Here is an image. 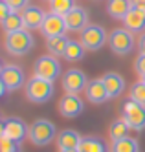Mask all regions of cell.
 Returning a JSON list of instances; mask_svg holds the SVG:
<instances>
[{"instance_id": "ba28073f", "label": "cell", "mask_w": 145, "mask_h": 152, "mask_svg": "<svg viewBox=\"0 0 145 152\" xmlns=\"http://www.w3.org/2000/svg\"><path fill=\"white\" fill-rule=\"evenodd\" d=\"M0 79L6 84L7 92H15L18 88L26 84V77H24V72L22 68H18L17 64H6L2 68V73H0Z\"/></svg>"}, {"instance_id": "9c48e42d", "label": "cell", "mask_w": 145, "mask_h": 152, "mask_svg": "<svg viewBox=\"0 0 145 152\" xmlns=\"http://www.w3.org/2000/svg\"><path fill=\"white\" fill-rule=\"evenodd\" d=\"M68 28H66V22H64V17L61 15H55V13H48L44 22L40 26V33L44 39H52V37H59V35H64Z\"/></svg>"}, {"instance_id": "ffe728a7", "label": "cell", "mask_w": 145, "mask_h": 152, "mask_svg": "<svg viewBox=\"0 0 145 152\" xmlns=\"http://www.w3.org/2000/svg\"><path fill=\"white\" fill-rule=\"evenodd\" d=\"M68 42H70V39L66 37V35L52 37V39H46V48L50 51V55H53V57H64V51H66Z\"/></svg>"}, {"instance_id": "8992f818", "label": "cell", "mask_w": 145, "mask_h": 152, "mask_svg": "<svg viewBox=\"0 0 145 152\" xmlns=\"http://www.w3.org/2000/svg\"><path fill=\"white\" fill-rule=\"evenodd\" d=\"M33 72H35L37 77L46 79V81H55L61 77V64L53 55H42L35 61V66H33Z\"/></svg>"}, {"instance_id": "f546056e", "label": "cell", "mask_w": 145, "mask_h": 152, "mask_svg": "<svg viewBox=\"0 0 145 152\" xmlns=\"http://www.w3.org/2000/svg\"><path fill=\"white\" fill-rule=\"evenodd\" d=\"M134 70H136V73L140 75V77H145V55H143V53H140V55L136 57Z\"/></svg>"}, {"instance_id": "f35d334b", "label": "cell", "mask_w": 145, "mask_h": 152, "mask_svg": "<svg viewBox=\"0 0 145 152\" xmlns=\"http://www.w3.org/2000/svg\"><path fill=\"white\" fill-rule=\"evenodd\" d=\"M143 13H145V9H143Z\"/></svg>"}, {"instance_id": "836d02e7", "label": "cell", "mask_w": 145, "mask_h": 152, "mask_svg": "<svg viewBox=\"0 0 145 152\" xmlns=\"http://www.w3.org/2000/svg\"><path fill=\"white\" fill-rule=\"evenodd\" d=\"M6 92H7V88H6V84L2 83V79H0V97H2Z\"/></svg>"}, {"instance_id": "7402d4cb", "label": "cell", "mask_w": 145, "mask_h": 152, "mask_svg": "<svg viewBox=\"0 0 145 152\" xmlns=\"http://www.w3.org/2000/svg\"><path fill=\"white\" fill-rule=\"evenodd\" d=\"M110 152H140V145L134 137H123L110 143Z\"/></svg>"}, {"instance_id": "e575fe53", "label": "cell", "mask_w": 145, "mask_h": 152, "mask_svg": "<svg viewBox=\"0 0 145 152\" xmlns=\"http://www.w3.org/2000/svg\"><path fill=\"white\" fill-rule=\"evenodd\" d=\"M0 137H4V123L0 121Z\"/></svg>"}, {"instance_id": "5b68a950", "label": "cell", "mask_w": 145, "mask_h": 152, "mask_svg": "<svg viewBox=\"0 0 145 152\" xmlns=\"http://www.w3.org/2000/svg\"><path fill=\"white\" fill-rule=\"evenodd\" d=\"M79 40L86 51H97L105 46V42H108V35H107L105 28L97 26V24H88L79 33Z\"/></svg>"}, {"instance_id": "4dcf8cb0", "label": "cell", "mask_w": 145, "mask_h": 152, "mask_svg": "<svg viewBox=\"0 0 145 152\" xmlns=\"http://www.w3.org/2000/svg\"><path fill=\"white\" fill-rule=\"evenodd\" d=\"M11 13V7L6 4V0H0V24L7 18V15Z\"/></svg>"}, {"instance_id": "9a60e30c", "label": "cell", "mask_w": 145, "mask_h": 152, "mask_svg": "<svg viewBox=\"0 0 145 152\" xmlns=\"http://www.w3.org/2000/svg\"><path fill=\"white\" fill-rule=\"evenodd\" d=\"M101 81H103L105 88H107V92H108V99L119 97L121 94H123V90H125V79L121 77L119 73H116V72L105 73L103 77H101Z\"/></svg>"}, {"instance_id": "603a6c76", "label": "cell", "mask_w": 145, "mask_h": 152, "mask_svg": "<svg viewBox=\"0 0 145 152\" xmlns=\"http://www.w3.org/2000/svg\"><path fill=\"white\" fill-rule=\"evenodd\" d=\"M85 46L81 44V40H72L68 42V46H66V51H64V57L66 61H70V62H75V61H81L85 57Z\"/></svg>"}, {"instance_id": "74e56055", "label": "cell", "mask_w": 145, "mask_h": 152, "mask_svg": "<svg viewBox=\"0 0 145 152\" xmlns=\"http://www.w3.org/2000/svg\"><path fill=\"white\" fill-rule=\"evenodd\" d=\"M0 73H2V66H0Z\"/></svg>"}, {"instance_id": "8fae6325", "label": "cell", "mask_w": 145, "mask_h": 152, "mask_svg": "<svg viewBox=\"0 0 145 152\" xmlns=\"http://www.w3.org/2000/svg\"><path fill=\"white\" fill-rule=\"evenodd\" d=\"M86 75L81 72V70H75V68H70L63 75V86L66 94H79L83 90H86Z\"/></svg>"}, {"instance_id": "d590c367", "label": "cell", "mask_w": 145, "mask_h": 152, "mask_svg": "<svg viewBox=\"0 0 145 152\" xmlns=\"http://www.w3.org/2000/svg\"><path fill=\"white\" fill-rule=\"evenodd\" d=\"M59 152H81L79 148H68V150H59Z\"/></svg>"}, {"instance_id": "2e32d148", "label": "cell", "mask_w": 145, "mask_h": 152, "mask_svg": "<svg viewBox=\"0 0 145 152\" xmlns=\"http://www.w3.org/2000/svg\"><path fill=\"white\" fill-rule=\"evenodd\" d=\"M123 24L130 33H143V29H145V13H143V9H138V7L132 6V9L123 18Z\"/></svg>"}, {"instance_id": "52a82bcc", "label": "cell", "mask_w": 145, "mask_h": 152, "mask_svg": "<svg viewBox=\"0 0 145 152\" xmlns=\"http://www.w3.org/2000/svg\"><path fill=\"white\" fill-rule=\"evenodd\" d=\"M123 117L125 121L129 123V126L132 130H141L145 128V106L140 104V103H134L132 99H129L125 104H123Z\"/></svg>"}, {"instance_id": "d6986e66", "label": "cell", "mask_w": 145, "mask_h": 152, "mask_svg": "<svg viewBox=\"0 0 145 152\" xmlns=\"http://www.w3.org/2000/svg\"><path fill=\"white\" fill-rule=\"evenodd\" d=\"M81 136L79 132H75V130H64L57 136V147L59 150H68V148H79L81 145Z\"/></svg>"}, {"instance_id": "277c9868", "label": "cell", "mask_w": 145, "mask_h": 152, "mask_svg": "<svg viewBox=\"0 0 145 152\" xmlns=\"http://www.w3.org/2000/svg\"><path fill=\"white\" fill-rule=\"evenodd\" d=\"M55 136H57V128H55V125L52 121H48V119H37V121L29 126V134H28L29 141L35 147L50 145L55 139Z\"/></svg>"}, {"instance_id": "4316f807", "label": "cell", "mask_w": 145, "mask_h": 152, "mask_svg": "<svg viewBox=\"0 0 145 152\" xmlns=\"http://www.w3.org/2000/svg\"><path fill=\"white\" fill-rule=\"evenodd\" d=\"M129 95H130V99L134 101V103H140V104L145 106V83H143V81L134 83V84L130 86Z\"/></svg>"}, {"instance_id": "30bf717a", "label": "cell", "mask_w": 145, "mask_h": 152, "mask_svg": "<svg viewBox=\"0 0 145 152\" xmlns=\"http://www.w3.org/2000/svg\"><path fill=\"white\" fill-rule=\"evenodd\" d=\"M57 108H59L61 115L72 119V117H77L79 114H83L85 103H83V99L79 97V94H66L63 99L59 101V106Z\"/></svg>"}, {"instance_id": "ac0fdd59", "label": "cell", "mask_w": 145, "mask_h": 152, "mask_svg": "<svg viewBox=\"0 0 145 152\" xmlns=\"http://www.w3.org/2000/svg\"><path fill=\"white\" fill-rule=\"evenodd\" d=\"M130 9H132V0H108L107 2V13L116 20H123Z\"/></svg>"}, {"instance_id": "f1b7e54d", "label": "cell", "mask_w": 145, "mask_h": 152, "mask_svg": "<svg viewBox=\"0 0 145 152\" xmlns=\"http://www.w3.org/2000/svg\"><path fill=\"white\" fill-rule=\"evenodd\" d=\"M6 4L11 7V11L20 13L24 7H28V6H29V0H6Z\"/></svg>"}, {"instance_id": "6da1fadb", "label": "cell", "mask_w": 145, "mask_h": 152, "mask_svg": "<svg viewBox=\"0 0 145 152\" xmlns=\"http://www.w3.org/2000/svg\"><path fill=\"white\" fill-rule=\"evenodd\" d=\"M6 51L13 57H22L28 55L35 46L33 35L28 29H20V31H13V33H6V40H4Z\"/></svg>"}, {"instance_id": "e0dca14e", "label": "cell", "mask_w": 145, "mask_h": 152, "mask_svg": "<svg viewBox=\"0 0 145 152\" xmlns=\"http://www.w3.org/2000/svg\"><path fill=\"white\" fill-rule=\"evenodd\" d=\"M85 94H86V99L90 103H94V104H101V103H105L108 99V92H107L101 79H96V81L88 83Z\"/></svg>"}, {"instance_id": "83f0119b", "label": "cell", "mask_w": 145, "mask_h": 152, "mask_svg": "<svg viewBox=\"0 0 145 152\" xmlns=\"http://www.w3.org/2000/svg\"><path fill=\"white\" fill-rule=\"evenodd\" d=\"M0 152H18V143H15L7 136L0 137Z\"/></svg>"}, {"instance_id": "d4e9b609", "label": "cell", "mask_w": 145, "mask_h": 152, "mask_svg": "<svg viewBox=\"0 0 145 152\" xmlns=\"http://www.w3.org/2000/svg\"><path fill=\"white\" fill-rule=\"evenodd\" d=\"M79 150L81 152H110L108 147L99 137H83Z\"/></svg>"}, {"instance_id": "1f68e13d", "label": "cell", "mask_w": 145, "mask_h": 152, "mask_svg": "<svg viewBox=\"0 0 145 152\" xmlns=\"http://www.w3.org/2000/svg\"><path fill=\"white\" fill-rule=\"evenodd\" d=\"M138 50H140V53H143V55H145V31L140 35V40H138Z\"/></svg>"}, {"instance_id": "5bb4252c", "label": "cell", "mask_w": 145, "mask_h": 152, "mask_svg": "<svg viewBox=\"0 0 145 152\" xmlns=\"http://www.w3.org/2000/svg\"><path fill=\"white\" fill-rule=\"evenodd\" d=\"M20 15H22V20H24L26 29H40L44 18H46V13L39 6H33V4H29L28 7L22 9Z\"/></svg>"}, {"instance_id": "484cf974", "label": "cell", "mask_w": 145, "mask_h": 152, "mask_svg": "<svg viewBox=\"0 0 145 152\" xmlns=\"http://www.w3.org/2000/svg\"><path fill=\"white\" fill-rule=\"evenodd\" d=\"M72 7H75L74 0H50V13L64 17Z\"/></svg>"}, {"instance_id": "7a4b0ae2", "label": "cell", "mask_w": 145, "mask_h": 152, "mask_svg": "<svg viewBox=\"0 0 145 152\" xmlns=\"http://www.w3.org/2000/svg\"><path fill=\"white\" fill-rule=\"evenodd\" d=\"M24 90H26V97L31 101V103H37V104H42L50 101L53 97V83L52 81H46V79H40L37 75H33L29 81H26L24 84Z\"/></svg>"}, {"instance_id": "4fadbf2b", "label": "cell", "mask_w": 145, "mask_h": 152, "mask_svg": "<svg viewBox=\"0 0 145 152\" xmlns=\"http://www.w3.org/2000/svg\"><path fill=\"white\" fill-rule=\"evenodd\" d=\"M64 22H66V28L68 31H81L88 26V13L86 9L81 7V6H75L72 7L68 13L64 15Z\"/></svg>"}, {"instance_id": "cb8c5ba5", "label": "cell", "mask_w": 145, "mask_h": 152, "mask_svg": "<svg viewBox=\"0 0 145 152\" xmlns=\"http://www.w3.org/2000/svg\"><path fill=\"white\" fill-rule=\"evenodd\" d=\"M0 26H2V29L6 31V33H13V31L26 29V28H24V20H22V15L17 13V11H11V13L7 15V18H6Z\"/></svg>"}, {"instance_id": "3957f363", "label": "cell", "mask_w": 145, "mask_h": 152, "mask_svg": "<svg viewBox=\"0 0 145 152\" xmlns=\"http://www.w3.org/2000/svg\"><path fill=\"white\" fill-rule=\"evenodd\" d=\"M138 42H134V35L130 33L127 28H118V29H112L108 35V48L112 53L116 55H130L134 51V46Z\"/></svg>"}, {"instance_id": "d6a6232c", "label": "cell", "mask_w": 145, "mask_h": 152, "mask_svg": "<svg viewBox=\"0 0 145 152\" xmlns=\"http://www.w3.org/2000/svg\"><path fill=\"white\" fill-rule=\"evenodd\" d=\"M132 6L138 9H145V0H132Z\"/></svg>"}, {"instance_id": "44dd1931", "label": "cell", "mask_w": 145, "mask_h": 152, "mask_svg": "<svg viewBox=\"0 0 145 152\" xmlns=\"http://www.w3.org/2000/svg\"><path fill=\"white\" fill-rule=\"evenodd\" d=\"M130 130L132 128L125 121V117H119V119H116V121H112V125H110V128H108V136H110V139H112V141L123 139V137H129Z\"/></svg>"}, {"instance_id": "8d00e7d4", "label": "cell", "mask_w": 145, "mask_h": 152, "mask_svg": "<svg viewBox=\"0 0 145 152\" xmlns=\"http://www.w3.org/2000/svg\"><path fill=\"white\" fill-rule=\"evenodd\" d=\"M141 81H143V83H145V77H141Z\"/></svg>"}, {"instance_id": "7c38bea8", "label": "cell", "mask_w": 145, "mask_h": 152, "mask_svg": "<svg viewBox=\"0 0 145 152\" xmlns=\"http://www.w3.org/2000/svg\"><path fill=\"white\" fill-rule=\"evenodd\" d=\"M29 134V128L26 126V123L20 117H9L4 121V136H7L9 139H13L15 143H22Z\"/></svg>"}]
</instances>
